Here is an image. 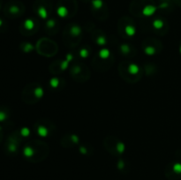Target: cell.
I'll return each instance as SVG.
<instances>
[{"instance_id":"9","label":"cell","mask_w":181,"mask_h":180,"mask_svg":"<svg viewBox=\"0 0 181 180\" xmlns=\"http://www.w3.org/2000/svg\"><path fill=\"white\" fill-rule=\"evenodd\" d=\"M104 146H113L109 148H107L108 151L113 154H122L125 150V145L118 139L115 138V137H108L106 138L104 141Z\"/></svg>"},{"instance_id":"7","label":"cell","mask_w":181,"mask_h":180,"mask_svg":"<svg viewBox=\"0 0 181 180\" xmlns=\"http://www.w3.org/2000/svg\"><path fill=\"white\" fill-rule=\"evenodd\" d=\"M52 4L51 0H37L35 4V11L42 19H46L51 12Z\"/></svg>"},{"instance_id":"3","label":"cell","mask_w":181,"mask_h":180,"mask_svg":"<svg viewBox=\"0 0 181 180\" xmlns=\"http://www.w3.org/2000/svg\"><path fill=\"white\" fill-rule=\"evenodd\" d=\"M43 89L38 83H30L26 85L22 91V100L27 104L37 103L42 97Z\"/></svg>"},{"instance_id":"13","label":"cell","mask_w":181,"mask_h":180,"mask_svg":"<svg viewBox=\"0 0 181 180\" xmlns=\"http://www.w3.org/2000/svg\"><path fill=\"white\" fill-rule=\"evenodd\" d=\"M162 47L158 41L155 39L153 40V44H151V39L145 40L142 43V49L144 50L146 54L148 55H154L158 52V50H160Z\"/></svg>"},{"instance_id":"19","label":"cell","mask_w":181,"mask_h":180,"mask_svg":"<svg viewBox=\"0 0 181 180\" xmlns=\"http://www.w3.org/2000/svg\"><path fill=\"white\" fill-rule=\"evenodd\" d=\"M2 139V132H1V127H0V141Z\"/></svg>"},{"instance_id":"2","label":"cell","mask_w":181,"mask_h":180,"mask_svg":"<svg viewBox=\"0 0 181 180\" xmlns=\"http://www.w3.org/2000/svg\"><path fill=\"white\" fill-rule=\"evenodd\" d=\"M118 72L126 81L137 82L141 79V68L136 64L131 63V62H123L118 66Z\"/></svg>"},{"instance_id":"15","label":"cell","mask_w":181,"mask_h":180,"mask_svg":"<svg viewBox=\"0 0 181 180\" xmlns=\"http://www.w3.org/2000/svg\"><path fill=\"white\" fill-rule=\"evenodd\" d=\"M8 116H9L8 110H5L4 107H0V121L3 122V121L6 120Z\"/></svg>"},{"instance_id":"17","label":"cell","mask_w":181,"mask_h":180,"mask_svg":"<svg viewBox=\"0 0 181 180\" xmlns=\"http://www.w3.org/2000/svg\"><path fill=\"white\" fill-rule=\"evenodd\" d=\"M131 47L128 45V44H124V45H122L121 47H120V50H121L122 53L123 54H129L130 53V51H131Z\"/></svg>"},{"instance_id":"12","label":"cell","mask_w":181,"mask_h":180,"mask_svg":"<svg viewBox=\"0 0 181 180\" xmlns=\"http://www.w3.org/2000/svg\"><path fill=\"white\" fill-rule=\"evenodd\" d=\"M118 28L124 30L121 31V35L125 34V36H131V35H134L135 32V26L134 24L131 21L129 18H125L120 20V23L118 25Z\"/></svg>"},{"instance_id":"16","label":"cell","mask_w":181,"mask_h":180,"mask_svg":"<svg viewBox=\"0 0 181 180\" xmlns=\"http://www.w3.org/2000/svg\"><path fill=\"white\" fill-rule=\"evenodd\" d=\"M60 83H62V81H60L59 79H58V78H56V77L53 78L51 81H50V85H51V88H53L54 89H55V88L57 89V88H58V86L61 85Z\"/></svg>"},{"instance_id":"10","label":"cell","mask_w":181,"mask_h":180,"mask_svg":"<svg viewBox=\"0 0 181 180\" xmlns=\"http://www.w3.org/2000/svg\"><path fill=\"white\" fill-rule=\"evenodd\" d=\"M39 28V23L34 19H27L20 26V32L23 35H30L35 33Z\"/></svg>"},{"instance_id":"8","label":"cell","mask_w":181,"mask_h":180,"mask_svg":"<svg viewBox=\"0 0 181 180\" xmlns=\"http://www.w3.org/2000/svg\"><path fill=\"white\" fill-rule=\"evenodd\" d=\"M35 127L36 129L37 133L42 137H47L51 135L52 133L53 130L55 129V126L51 121L43 120V119L38 121L37 123L35 124Z\"/></svg>"},{"instance_id":"5","label":"cell","mask_w":181,"mask_h":180,"mask_svg":"<svg viewBox=\"0 0 181 180\" xmlns=\"http://www.w3.org/2000/svg\"><path fill=\"white\" fill-rule=\"evenodd\" d=\"M57 5V13L62 18L73 17L77 10L75 0H60Z\"/></svg>"},{"instance_id":"14","label":"cell","mask_w":181,"mask_h":180,"mask_svg":"<svg viewBox=\"0 0 181 180\" xmlns=\"http://www.w3.org/2000/svg\"><path fill=\"white\" fill-rule=\"evenodd\" d=\"M58 22L57 20H55L54 19H51V20H48L46 24V31L48 33H50L51 35H54L55 32H57V29H58Z\"/></svg>"},{"instance_id":"11","label":"cell","mask_w":181,"mask_h":180,"mask_svg":"<svg viewBox=\"0 0 181 180\" xmlns=\"http://www.w3.org/2000/svg\"><path fill=\"white\" fill-rule=\"evenodd\" d=\"M24 13V6L21 4H8L4 9L5 15L9 18H17L22 15Z\"/></svg>"},{"instance_id":"1","label":"cell","mask_w":181,"mask_h":180,"mask_svg":"<svg viewBox=\"0 0 181 180\" xmlns=\"http://www.w3.org/2000/svg\"><path fill=\"white\" fill-rule=\"evenodd\" d=\"M24 155L31 161L42 160L49 153V147L46 143L42 141H31L26 143L23 149Z\"/></svg>"},{"instance_id":"18","label":"cell","mask_w":181,"mask_h":180,"mask_svg":"<svg viewBox=\"0 0 181 180\" xmlns=\"http://www.w3.org/2000/svg\"><path fill=\"white\" fill-rule=\"evenodd\" d=\"M172 2H174L175 4H177L178 5L181 6V0H171Z\"/></svg>"},{"instance_id":"6","label":"cell","mask_w":181,"mask_h":180,"mask_svg":"<svg viewBox=\"0 0 181 180\" xmlns=\"http://www.w3.org/2000/svg\"><path fill=\"white\" fill-rule=\"evenodd\" d=\"M36 50L37 51L42 54V56L46 57H51L55 53H57V46L55 42H53L51 40L43 38L41 39L36 44Z\"/></svg>"},{"instance_id":"4","label":"cell","mask_w":181,"mask_h":180,"mask_svg":"<svg viewBox=\"0 0 181 180\" xmlns=\"http://www.w3.org/2000/svg\"><path fill=\"white\" fill-rule=\"evenodd\" d=\"M81 35V29L78 25H68L64 33L65 42L68 46H74L80 41Z\"/></svg>"}]
</instances>
